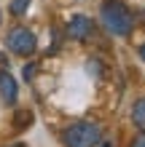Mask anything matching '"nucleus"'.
Returning <instances> with one entry per match:
<instances>
[{
  "mask_svg": "<svg viewBox=\"0 0 145 147\" xmlns=\"http://www.w3.org/2000/svg\"><path fill=\"white\" fill-rule=\"evenodd\" d=\"M35 72H38V64H27V67H24V80H32V78H35Z\"/></svg>",
  "mask_w": 145,
  "mask_h": 147,
  "instance_id": "obj_8",
  "label": "nucleus"
},
{
  "mask_svg": "<svg viewBox=\"0 0 145 147\" xmlns=\"http://www.w3.org/2000/svg\"><path fill=\"white\" fill-rule=\"evenodd\" d=\"M140 59H142V62H145V43H142V46H140Z\"/></svg>",
  "mask_w": 145,
  "mask_h": 147,
  "instance_id": "obj_10",
  "label": "nucleus"
},
{
  "mask_svg": "<svg viewBox=\"0 0 145 147\" xmlns=\"http://www.w3.org/2000/svg\"><path fill=\"white\" fill-rule=\"evenodd\" d=\"M67 35L73 40H89L94 35V22H91L89 16H83V13H75L73 19L67 22Z\"/></svg>",
  "mask_w": 145,
  "mask_h": 147,
  "instance_id": "obj_4",
  "label": "nucleus"
},
{
  "mask_svg": "<svg viewBox=\"0 0 145 147\" xmlns=\"http://www.w3.org/2000/svg\"><path fill=\"white\" fill-rule=\"evenodd\" d=\"M5 48L19 56H32L38 48V40L32 35V30H27V27H11L5 35Z\"/></svg>",
  "mask_w": 145,
  "mask_h": 147,
  "instance_id": "obj_3",
  "label": "nucleus"
},
{
  "mask_svg": "<svg viewBox=\"0 0 145 147\" xmlns=\"http://www.w3.org/2000/svg\"><path fill=\"white\" fill-rule=\"evenodd\" d=\"M27 8H30V0H8V11H11L14 16L27 13Z\"/></svg>",
  "mask_w": 145,
  "mask_h": 147,
  "instance_id": "obj_7",
  "label": "nucleus"
},
{
  "mask_svg": "<svg viewBox=\"0 0 145 147\" xmlns=\"http://www.w3.org/2000/svg\"><path fill=\"white\" fill-rule=\"evenodd\" d=\"M102 147H110V144H108V142H105V144H102Z\"/></svg>",
  "mask_w": 145,
  "mask_h": 147,
  "instance_id": "obj_11",
  "label": "nucleus"
},
{
  "mask_svg": "<svg viewBox=\"0 0 145 147\" xmlns=\"http://www.w3.org/2000/svg\"><path fill=\"white\" fill-rule=\"evenodd\" d=\"M129 147H145V131H140L137 136H134V142H132Z\"/></svg>",
  "mask_w": 145,
  "mask_h": 147,
  "instance_id": "obj_9",
  "label": "nucleus"
},
{
  "mask_svg": "<svg viewBox=\"0 0 145 147\" xmlns=\"http://www.w3.org/2000/svg\"><path fill=\"white\" fill-rule=\"evenodd\" d=\"M16 94H19V83H16V78L8 70H0V99H3V105H14Z\"/></svg>",
  "mask_w": 145,
  "mask_h": 147,
  "instance_id": "obj_5",
  "label": "nucleus"
},
{
  "mask_svg": "<svg viewBox=\"0 0 145 147\" xmlns=\"http://www.w3.org/2000/svg\"><path fill=\"white\" fill-rule=\"evenodd\" d=\"M132 123L140 128V131H145V96H140L137 102H134L132 107Z\"/></svg>",
  "mask_w": 145,
  "mask_h": 147,
  "instance_id": "obj_6",
  "label": "nucleus"
},
{
  "mask_svg": "<svg viewBox=\"0 0 145 147\" xmlns=\"http://www.w3.org/2000/svg\"><path fill=\"white\" fill-rule=\"evenodd\" d=\"M99 16H102L105 30L116 38H126L134 27V16L121 0H105L102 8H99Z\"/></svg>",
  "mask_w": 145,
  "mask_h": 147,
  "instance_id": "obj_1",
  "label": "nucleus"
},
{
  "mask_svg": "<svg viewBox=\"0 0 145 147\" xmlns=\"http://www.w3.org/2000/svg\"><path fill=\"white\" fill-rule=\"evenodd\" d=\"M62 144L65 147H99L102 144V128L91 120H78L70 123L62 131Z\"/></svg>",
  "mask_w": 145,
  "mask_h": 147,
  "instance_id": "obj_2",
  "label": "nucleus"
},
{
  "mask_svg": "<svg viewBox=\"0 0 145 147\" xmlns=\"http://www.w3.org/2000/svg\"><path fill=\"white\" fill-rule=\"evenodd\" d=\"M0 22H3V13H0Z\"/></svg>",
  "mask_w": 145,
  "mask_h": 147,
  "instance_id": "obj_12",
  "label": "nucleus"
}]
</instances>
